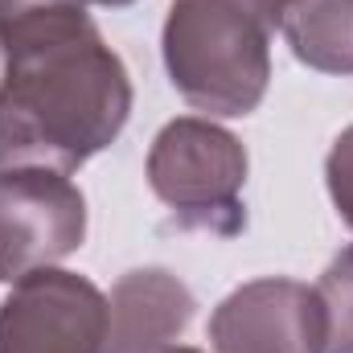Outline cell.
Masks as SVG:
<instances>
[{"mask_svg": "<svg viewBox=\"0 0 353 353\" xmlns=\"http://www.w3.org/2000/svg\"><path fill=\"white\" fill-rule=\"evenodd\" d=\"M132 115V79L87 4L0 21V169L74 173Z\"/></svg>", "mask_w": 353, "mask_h": 353, "instance_id": "6da1fadb", "label": "cell"}, {"mask_svg": "<svg viewBox=\"0 0 353 353\" xmlns=\"http://www.w3.org/2000/svg\"><path fill=\"white\" fill-rule=\"evenodd\" d=\"M271 29L255 0H173L161 46L176 94L210 115H251L271 83Z\"/></svg>", "mask_w": 353, "mask_h": 353, "instance_id": "7a4b0ae2", "label": "cell"}, {"mask_svg": "<svg viewBox=\"0 0 353 353\" xmlns=\"http://www.w3.org/2000/svg\"><path fill=\"white\" fill-rule=\"evenodd\" d=\"M247 148L234 132L201 115H181L161 128L148 148V185L169 205L181 230H210L234 239L247 226L243 185H247Z\"/></svg>", "mask_w": 353, "mask_h": 353, "instance_id": "3957f363", "label": "cell"}, {"mask_svg": "<svg viewBox=\"0 0 353 353\" xmlns=\"http://www.w3.org/2000/svg\"><path fill=\"white\" fill-rule=\"evenodd\" d=\"M87 239V197L54 169H0V283L58 267Z\"/></svg>", "mask_w": 353, "mask_h": 353, "instance_id": "277c9868", "label": "cell"}, {"mask_svg": "<svg viewBox=\"0 0 353 353\" xmlns=\"http://www.w3.org/2000/svg\"><path fill=\"white\" fill-rule=\"evenodd\" d=\"M107 296L74 271H33L0 304V353H103Z\"/></svg>", "mask_w": 353, "mask_h": 353, "instance_id": "5b68a950", "label": "cell"}, {"mask_svg": "<svg viewBox=\"0 0 353 353\" xmlns=\"http://www.w3.org/2000/svg\"><path fill=\"white\" fill-rule=\"evenodd\" d=\"M214 353H325V308L300 279H251L210 316Z\"/></svg>", "mask_w": 353, "mask_h": 353, "instance_id": "8992f818", "label": "cell"}, {"mask_svg": "<svg viewBox=\"0 0 353 353\" xmlns=\"http://www.w3.org/2000/svg\"><path fill=\"white\" fill-rule=\"evenodd\" d=\"M193 292L165 267L119 275L107 296L103 353H169L193 321Z\"/></svg>", "mask_w": 353, "mask_h": 353, "instance_id": "52a82bcc", "label": "cell"}, {"mask_svg": "<svg viewBox=\"0 0 353 353\" xmlns=\"http://www.w3.org/2000/svg\"><path fill=\"white\" fill-rule=\"evenodd\" d=\"M279 33L321 74H353V0H288Z\"/></svg>", "mask_w": 353, "mask_h": 353, "instance_id": "ba28073f", "label": "cell"}, {"mask_svg": "<svg viewBox=\"0 0 353 353\" xmlns=\"http://www.w3.org/2000/svg\"><path fill=\"white\" fill-rule=\"evenodd\" d=\"M316 296L325 308V353H353V247L321 271Z\"/></svg>", "mask_w": 353, "mask_h": 353, "instance_id": "9c48e42d", "label": "cell"}, {"mask_svg": "<svg viewBox=\"0 0 353 353\" xmlns=\"http://www.w3.org/2000/svg\"><path fill=\"white\" fill-rule=\"evenodd\" d=\"M325 181H329V197H333L341 222L353 230V123L333 140V148H329Z\"/></svg>", "mask_w": 353, "mask_h": 353, "instance_id": "30bf717a", "label": "cell"}, {"mask_svg": "<svg viewBox=\"0 0 353 353\" xmlns=\"http://www.w3.org/2000/svg\"><path fill=\"white\" fill-rule=\"evenodd\" d=\"M70 4H87V0H0V21L46 12V8H70Z\"/></svg>", "mask_w": 353, "mask_h": 353, "instance_id": "8fae6325", "label": "cell"}, {"mask_svg": "<svg viewBox=\"0 0 353 353\" xmlns=\"http://www.w3.org/2000/svg\"><path fill=\"white\" fill-rule=\"evenodd\" d=\"M255 4L263 8V12L271 17V21H275V25H279V12H283V4H288V0H255Z\"/></svg>", "mask_w": 353, "mask_h": 353, "instance_id": "7c38bea8", "label": "cell"}, {"mask_svg": "<svg viewBox=\"0 0 353 353\" xmlns=\"http://www.w3.org/2000/svg\"><path fill=\"white\" fill-rule=\"evenodd\" d=\"M94 4H107V8H123V4H132V0H94Z\"/></svg>", "mask_w": 353, "mask_h": 353, "instance_id": "4fadbf2b", "label": "cell"}, {"mask_svg": "<svg viewBox=\"0 0 353 353\" xmlns=\"http://www.w3.org/2000/svg\"><path fill=\"white\" fill-rule=\"evenodd\" d=\"M169 353H201V350H189V345H173Z\"/></svg>", "mask_w": 353, "mask_h": 353, "instance_id": "5bb4252c", "label": "cell"}]
</instances>
